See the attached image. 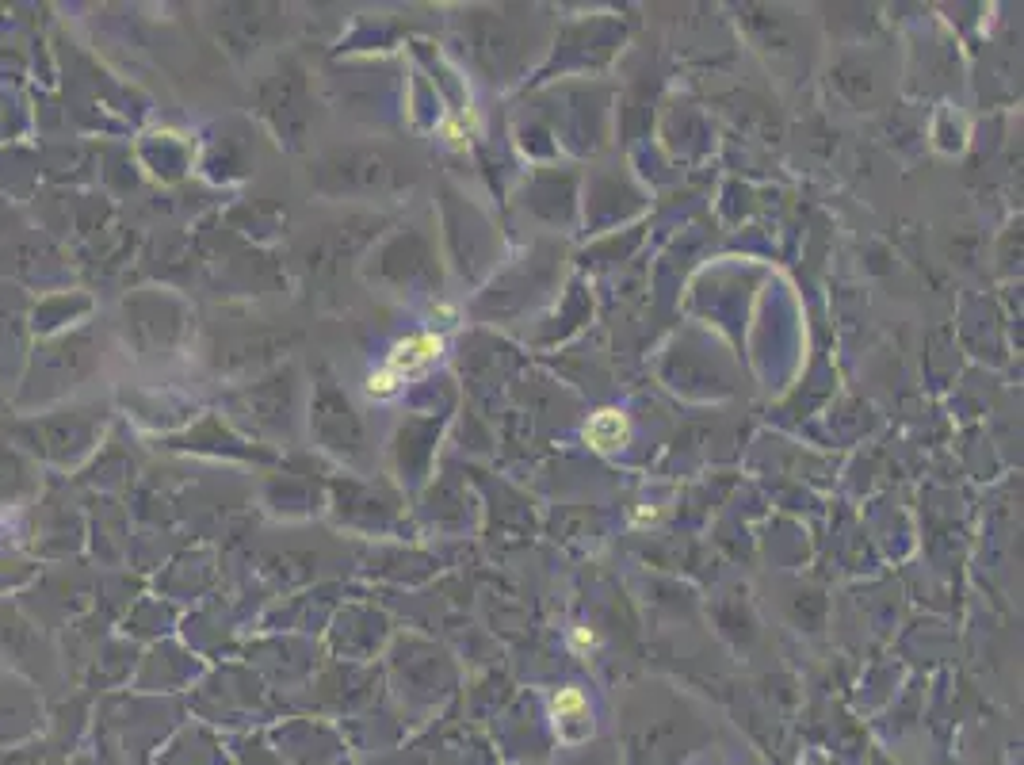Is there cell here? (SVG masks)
<instances>
[{
    "label": "cell",
    "instance_id": "6da1fadb",
    "mask_svg": "<svg viewBox=\"0 0 1024 765\" xmlns=\"http://www.w3.org/2000/svg\"><path fill=\"white\" fill-rule=\"evenodd\" d=\"M440 356V337H417V341H409L402 349L390 356V375H402V372H413V368H421L428 360H436Z\"/></svg>",
    "mask_w": 1024,
    "mask_h": 765
},
{
    "label": "cell",
    "instance_id": "7a4b0ae2",
    "mask_svg": "<svg viewBox=\"0 0 1024 765\" xmlns=\"http://www.w3.org/2000/svg\"><path fill=\"white\" fill-rule=\"evenodd\" d=\"M589 444H597L600 452H612V448H619L623 440H627V421L616 414V410H604V414H597L593 421H589Z\"/></svg>",
    "mask_w": 1024,
    "mask_h": 765
},
{
    "label": "cell",
    "instance_id": "3957f363",
    "mask_svg": "<svg viewBox=\"0 0 1024 765\" xmlns=\"http://www.w3.org/2000/svg\"><path fill=\"white\" fill-rule=\"evenodd\" d=\"M581 693H574V689H566V693H558V700H555V712L562 716V712H581Z\"/></svg>",
    "mask_w": 1024,
    "mask_h": 765
},
{
    "label": "cell",
    "instance_id": "277c9868",
    "mask_svg": "<svg viewBox=\"0 0 1024 765\" xmlns=\"http://www.w3.org/2000/svg\"><path fill=\"white\" fill-rule=\"evenodd\" d=\"M367 391H371V394H390V391H394V375H390V372L371 375V383H367Z\"/></svg>",
    "mask_w": 1024,
    "mask_h": 765
}]
</instances>
